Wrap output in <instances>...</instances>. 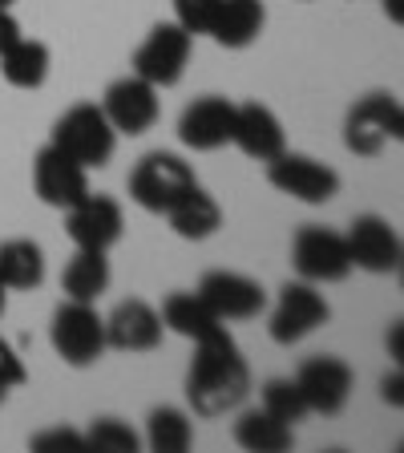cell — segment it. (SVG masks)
<instances>
[{"label": "cell", "instance_id": "1", "mask_svg": "<svg viewBox=\"0 0 404 453\" xmlns=\"http://www.w3.org/2000/svg\"><path fill=\"white\" fill-rule=\"evenodd\" d=\"M251 393V368H247L239 344L231 340V332L218 328L215 336L198 340L194 344V360L187 372V401L198 417H226L235 413Z\"/></svg>", "mask_w": 404, "mask_h": 453}, {"label": "cell", "instance_id": "2", "mask_svg": "<svg viewBox=\"0 0 404 453\" xmlns=\"http://www.w3.org/2000/svg\"><path fill=\"white\" fill-rule=\"evenodd\" d=\"M53 146L61 154H69L73 162H81L85 170L105 166L113 158L118 146V130L110 126V118L102 113V105L94 102H77L69 105L53 126Z\"/></svg>", "mask_w": 404, "mask_h": 453}, {"label": "cell", "instance_id": "3", "mask_svg": "<svg viewBox=\"0 0 404 453\" xmlns=\"http://www.w3.org/2000/svg\"><path fill=\"white\" fill-rule=\"evenodd\" d=\"M194 182L198 179L190 162H182L170 150H154L130 170V198L150 215H166Z\"/></svg>", "mask_w": 404, "mask_h": 453}, {"label": "cell", "instance_id": "4", "mask_svg": "<svg viewBox=\"0 0 404 453\" xmlns=\"http://www.w3.org/2000/svg\"><path fill=\"white\" fill-rule=\"evenodd\" d=\"M57 357L73 368H89L105 352V316H97L94 303L69 300L53 311V328H49Z\"/></svg>", "mask_w": 404, "mask_h": 453}, {"label": "cell", "instance_id": "5", "mask_svg": "<svg viewBox=\"0 0 404 453\" xmlns=\"http://www.w3.org/2000/svg\"><path fill=\"white\" fill-rule=\"evenodd\" d=\"M404 138V110L393 94H368L348 110L344 146L360 158H377L388 142Z\"/></svg>", "mask_w": 404, "mask_h": 453}, {"label": "cell", "instance_id": "6", "mask_svg": "<svg viewBox=\"0 0 404 453\" xmlns=\"http://www.w3.org/2000/svg\"><path fill=\"white\" fill-rule=\"evenodd\" d=\"M190 33L174 20H162L150 28V37L141 41V49L133 53V73L141 81H150L154 89H166V85H179L187 73L190 61Z\"/></svg>", "mask_w": 404, "mask_h": 453}, {"label": "cell", "instance_id": "7", "mask_svg": "<svg viewBox=\"0 0 404 453\" xmlns=\"http://www.w3.org/2000/svg\"><path fill=\"white\" fill-rule=\"evenodd\" d=\"M292 267L300 272V280L308 283H339L352 272L348 243L332 226H300L292 239Z\"/></svg>", "mask_w": 404, "mask_h": 453}, {"label": "cell", "instance_id": "8", "mask_svg": "<svg viewBox=\"0 0 404 453\" xmlns=\"http://www.w3.org/2000/svg\"><path fill=\"white\" fill-rule=\"evenodd\" d=\"M267 182L283 195L300 198L308 207H320V203H332L339 195V174L328 166V162H316L308 154H275L267 162Z\"/></svg>", "mask_w": 404, "mask_h": 453}, {"label": "cell", "instance_id": "9", "mask_svg": "<svg viewBox=\"0 0 404 453\" xmlns=\"http://www.w3.org/2000/svg\"><path fill=\"white\" fill-rule=\"evenodd\" d=\"M328 316H332L328 300L316 292V283L300 280V283H287L279 292V303H275L267 328H271L275 344H300V340L311 336L320 324H328Z\"/></svg>", "mask_w": 404, "mask_h": 453}, {"label": "cell", "instance_id": "10", "mask_svg": "<svg viewBox=\"0 0 404 453\" xmlns=\"http://www.w3.org/2000/svg\"><path fill=\"white\" fill-rule=\"evenodd\" d=\"M33 190H37V198L45 207L69 211L89 195V170L49 142L45 150L37 154V162H33Z\"/></svg>", "mask_w": 404, "mask_h": 453}, {"label": "cell", "instance_id": "11", "mask_svg": "<svg viewBox=\"0 0 404 453\" xmlns=\"http://www.w3.org/2000/svg\"><path fill=\"white\" fill-rule=\"evenodd\" d=\"M102 113L110 118V126L118 134L138 138V134H146L158 122V89L150 81H141L138 73L118 77L102 97Z\"/></svg>", "mask_w": 404, "mask_h": 453}, {"label": "cell", "instance_id": "12", "mask_svg": "<svg viewBox=\"0 0 404 453\" xmlns=\"http://www.w3.org/2000/svg\"><path fill=\"white\" fill-rule=\"evenodd\" d=\"M65 226H69V239L77 247H89V251H110L126 231V215H122V203L110 195H89L77 203V207L65 211Z\"/></svg>", "mask_w": 404, "mask_h": 453}, {"label": "cell", "instance_id": "13", "mask_svg": "<svg viewBox=\"0 0 404 453\" xmlns=\"http://www.w3.org/2000/svg\"><path fill=\"white\" fill-rule=\"evenodd\" d=\"M348 243V259L352 267H364L372 275H388V272H400V235H396V226L380 215H360L352 223V231L344 235Z\"/></svg>", "mask_w": 404, "mask_h": 453}, {"label": "cell", "instance_id": "14", "mask_svg": "<svg viewBox=\"0 0 404 453\" xmlns=\"http://www.w3.org/2000/svg\"><path fill=\"white\" fill-rule=\"evenodd\" d=\"M295 385H300L303 401H308V413H339L352 396V368L348 360L339 357H311L303 360V368L295 372Z\"/></svg>", "mask_w": 404, "mask_h": 453}, {"label": "cell", "instance_id": "15", "mask_svg": "<svg viewBox=\"0 0 404 453\" xmlns=\"http://www.w3.org/2000/svg\"><path fill=\"white\" fill-rule=\"evenodd\" d=\"M198 296L207 300V308L215 311L218 320H251L267 308V292L263 283H255L251 275L239 272H207L198 283Z\"/></svg>", "mask_w": 404, "mask_h": 453}, {"label": "cell", "instance_id": "16", "mask_svg": "<svg viewBox=\"0 0 404 453\" xmlns=\"http://www.w3.org/2000/svg\"><path fill=\"white\" fill-rule=\"evenodd\" d=\"M235 134V102L226 97H198L182 110L179 118V138L190 150H218Z\"/></svg>", "mask_w": 404, "mask_h": 453}, {"label": "cell", "instance_id": "17", "mask_svg": "<svg viewBox=\"0 0 404 453\" xmlns=\"http://www.w3.org/2000/svg\"><path fill=\"white\" fill-rule=\"evenodd\" d=\"M162 316L146 300H122L105 316V349L150 352L162 344Z\"/></svg>", "mask_w": 404, "mask_h": 453}, {"label": "cell", "instance_id": "18", "mask_svg": "<svg viewBox=\"0 0 404 453\" xmlns=\"http://www.w3.org/2000/svg\"><path fill=\"white\" fill-rule=\"evenodd\" d=\"M231 142L255 162H271L275 154L287 150V138H283L279 118L259 102L235 105V134H231Z\"/></svg>", "mask_w": 404, "mask_h": 453}, {"label": "cell", "instance_id": "19", "mask_svg": "<svg viewBox=\"0 0 404 453\" xmlns=\"http://www.w3.org/2000/svg\"><path fill=\"white\" fill-rule=\"evenodd\" d=\"M158 316H162V328H170L174 336L194 340V344L198 340H207V336H215L218 328H226L198 292H170L166 300H162Z\"/></svg>", "mask_w": 404, "mask_h": 453}, {"label": "cell", "instance_id": "20", "mask_svg": "<svg viewBox=\"0 0 404 453\" xmlns=\"http://www.w3.org/2000/svg\"><path fill=\"white\" fill-rule=\"evenodd\" d=\"M166 219H170V226H174V235L198 243V239H210L218 226H223V207H218L215 195H207V190L194 182V187L166 211Z\"/></svg>", "mask_w": 404, "mask_h": 453}, {"label": "cell", "instance_id": "21", "mask_svg": "<svg viewBox=\"0 0 404 453\" xmlns=\"http://www.w3.org/2000/svg\"><path fill=\"white\" fill-rule=\"evenodd\" d=\"M263 20H267L263 0H223L210 37H215L223 49H247V45H255L259 33H263Z\"/></svg>", "mask_w": 404, "mask_h": 453}, {"label": "cell", "instance_id": "22", "mask_svg": "<svg viewBox=\"0 0 404 453\" xmlns=\"http://www.w3.org/2000/svg\"><path fill=\"white\" fill-rule=\"evenodd\" d=\"M113 272H110V259L105 251H89V247H77V255L65 264L61 272V288H65L69 300H81V303H97L110 288Z\"/></svg>", "mask_w": 404, "mask_h": 453}, {"label": "cell", "instance_id": "23", "mask_svg": "<svg viewBox=\"0 0 404 453\" xmlns=\"http://www.w3.org/2000/svg\"><path fill=\"white\" fill-rule=\"evenodd\" d=\"M0 280L9 292H33L45 280V251L33 239H4L0 243Z\"/></svg>", "mask_w": 404, "mask_h": 453}, {"label": "cell", "instance_id": "24", "mask_svg": "<svg viewBox=\"0 0 404 453\" xmlns=\"http://www.w3.org/2000/svg\"><path fill=\"white\" fill-rule=\"evenodd\" d=\"M235 441L251 453H283L292 449V425L271 417L267 409H247L235 421Z\"/></svg>", "mask_w": 404, "mask_h": 453}, {"label": "cell", "instance_id": "25", "mask_svg": "<svg viewBox=\"0 0 404 453\" xmlns=\"http://www.w3.org/2000/svg\"><path fill=\"white\" fill-rule=\"evenodd\" d=\"M0 73L17 89H41L49 77V49L41 41L17 37L4 53H0Z\"/></svg>", "mask_w": 404, "mask_h": 453}, {"label": "cell", "instance_id": "26", "mask_svg": "<svg viewBox=\"0 0 404 453\" xmlns=\"http://www.w3.org/2000/svg\"><path fill=\"white\" fill-rule=\"evenodd\" d=\"M146 441H150L154 453H187L190 441H194V425L182 409L162 405L146 421Z\"/></svg>", "mask_w": 404, "mask_h": 453}, {"label": "cell", "instance_id": "27", "mask_svg": "<svg viewBox=\"0 0 404 453\" xmlns=\"http://www.w3.org/2000/svg\"><path fill=\"white\" fill-rule=\"evenodd\" d=\"M263 409L271 417H279V421H303L308 417V401H303L300 385H295V377H275L263 385Z\"/></svg>", "mask_w": 404, "mask_h": 453}, {"label": "cell", "instance_id": "28", "mask_svg": "<svg viewBox=\"0 0 404 453\" xmlns=\"http://www.w3.org/2000/svg\"><path fill=\"white\" fill-rule=\"evenodd\" d=\"M85 449H102V453H133L138 449V434L118 417H97L94 429L85 434Z\"/></svg>", "mask_w": 404, "mask_h": 453}, {"label": "cell", "instance_id": "29", "mask_svg": "<svg viewBox=\"0 0 404 453\" xmlns=\"http://www.w3.org/2000/svg\"><path fill=\"white\" fill-rule=\"evenodd\" d=\"M223 0H174V25H182L190 37H210Z\"/></svg>", "mask_w": 404, "mask_h": 453}, {"label": "cell", "instance_id": "30", "mask_svg": "<svg viewBox=\"0 0 404 453\" xmlns=\"http://www.w3.org/2000/svg\"><path fill=\"white\" fill-rule=\"evenodd\" d=\"M25 365H20V357H17V349H12L9 340H0V396L9 393V388H20L25 385Z\"/></svg>", "mask_w": 404, "mask_h": 453}, {"label": "cell", "instance_id": "31", "mask_svg": "<svg viewBox=\"0 0 404 453\" xmlns=\"http://www.w3.org/2000/svg\"><path fill=\"white\" fill-rule=\"evenodd\" d=\"M33 449L49 453V449H85V437L77 429H65V425H57V429H45V434L33 437Z\"/></svg>", "mask_w": 404, "mask_h": 453}, {"label": "cell", "instance_id": "32", "mask_svg": "<svg viewBox=\"0 0 404 453\" xmlns=\"http://www.w3.org/2000/svg\"><path fill=\"white\" fill-rule=\"evenodd\" d=\"M20 37V25H17V17H12L9 9H0V53L12 45V41Z\"/></svg>", "mask_w": 404, "mask_h": 453}, {"label": "cell", "instance_id": "33", "mask_svg": "<svg viewBox=\"0 0 404 453\" xmlns=\"http://www.w3.org/2000/svg\"><path fill=\"white\" fill-rule=\"evenodd\" d=\"M400 385H404V380H400V372H393V377H385V385H380V388H385V401H393V405H400V401H404V396H400Z\"/></svg>", "mask_w": 404, "mask_h": 453}, {"label": "cell", "instance_id": "34", "mask_svg": "<svg viewBox=\"0 0 404 453\" xmlns=\"http://www.w3.org/2000/svg\"><path fill=\"white\" fill-rule=\"evenodd\" d=\"M393 357H396V360L404 357V352H400V320L393 324Z\"/></svg>", "mask_w": 404, "mask_h": 453}, {"label": "cell", "instance_id": "35", "mask_svg": "<svg viewBox=\"0 0 404 453\" xmlns=\"http://www.w3.org/2000/svg\"><path fill=\"white\" fill-rule=\"evenodd\" d=\"M385 9H388V17L400 25V0H385Z\"/></svg>", "mask_w": 404, "mask_h": 453}, {"label": "cell", "instance_id": "36", "mask_svg": "<svg viewBox=\"0 0 404 453\" xmlns=\"http://www.w3.org/2000/svg\"><path fill=\"white\" fill-rule=\"evenodd\" d=\"M4 296H9V288H4V280H0V316H4Z\"/></svg>", "mask_w": 404, "mask_h": 453}, {"label": "cell", "instance_id": "37", "mask_svg": "<svg viewBox=\"0 0 404 453\" xmlns=\"http://www.w3.org/2000/svg\"><path fill=\"white\" fill-rule=\"evenodd\" d=\"M12 4H17V0H0V9H12Z\"/></svg>", "mask_w": 404, "mask_h": 453}]
</instances>
